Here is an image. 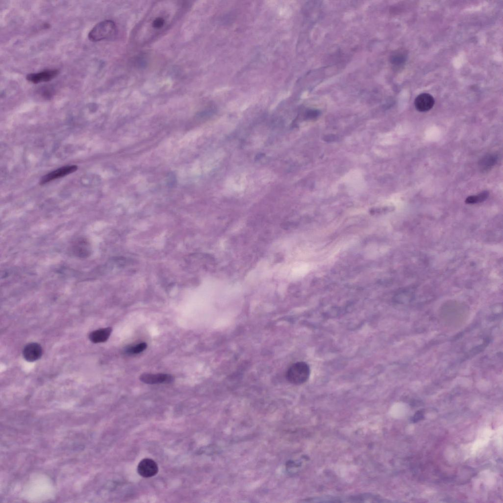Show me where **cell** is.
<instances>
[{"label": "cell", "instance_id": "1", "mask_svg": "<svg viewBox=\"0 0 503 503\" xmlns=\"http://www.w3.org/2000/svg\"><path fill=\"white\" fill-rule=\"evenodd\" d=\"M163 2L155 5L136 32V40L146 43L162 34L173 22L177 16L178 5Z\"/></svg>", "mask_w": 503, "mask_h": 503}, {"label": "cell", "instance_id": "2", "mask_svg": "<svg viewBox=\"0 0 503 503\" xmlns=\"http://www.w3.org/2000/svg\"><path fill=\"white\" fill-rule=\"evenodd\" d=\"M117 27L115 22L105 20L96 25L88 34L89 40L98 42L110 39L115 35Z\"/></svg>", "mask_w": 503, "mask_h": 503}, {"label": "cell", "instance_id": "3", "mask_svg": "<svg viewBox=\"0 0 503 503\" xmlns=\"http://www.w3.org/2000/svg\"><path fill=\"white\" fill-rule=\"evenodd\" d=\"M310 369L309 365L304 362H298L293 364L287 373L288 381L295 385L305 383L309 379Z\"/></svg>", "mask_w": 503, "mask_h": 503}, {"label": "cell", "instance_id": "4", "mask_svg": "<svg viewBox=\"0 0 503 503\" xmlns=\"http://www.w3.org/2000/svg\"><path fill=\"white\" fill-rule=\"evenodd\" d=\"M159 471L157 463L151 459L142 460L137 467V472L140 476L145 478H149L156 475Z\"/></svg>", "mask_w": 503, "mask_h": 503}, {"label": "cell", "instance_id": "5", "mask_svg": "<svg viewBox=\"0 0 503 503\" xmlns=\"http://www.w3.org/2000/svg\"><path fill=\"white\" fill-rule=\"evenodd\" d=\"M78 169L76 165H69L60 168L44 176L41 180V184L45 185L51 181L64 177L76 172Z\"/></svg>", "mask_w": 503, "mask_h": 503}, {"label": "cell", "instance_id": "6", "mask_svg": "<svg viewBox=\"0 0 503 503\" xmlns=\"http://www.w3.org/2000/svg\"><path fill=\"white\" fill-rule=\"evenodd\" d=\"M140 380L146 384H156L172 383L174 381V378L168 374L145 373L141 375Z\"/></svg>", "mask_w": 503, "mask_h": 503}, {"label": "cell", "instance_id": "7", "mask_svg": "<svg viewBox=\"0 0 503 503\" xmlns=\"http://www.w3.org/2000/svg\"><path fill=\"white\" fill-rule=\"evenodd\" d=\"M59 74V70L56 69H46L38 73L29 74L27 80L32 83L38 84L49 82L55 78Z\"/></svg>", "mask_w": 503, "mask_h": 503}, {"label": "cell", "instance_id": "8", "mask_svg": "<svg viewBox=\"0 0 503 503\" xmlns=\"http://www.w3.org/2000/svg\"><path fill=\"white\" fill-rule=\"evenodd\" d=\"M435 104V101L429 94L423 93L419 95L415 100L416 109L419 112H426L431 110Z\"/></svg>", "mask_w": 503, "mask_h": 503}, {"label": "cell", "instance_id": "9", "mask_svg": "<svg viewBox=\"0 0 503 503\" xmlns=\"http://www.w3.org/2000/svg\"><path fill=\"white\" fill-rule=\"evenodd\" d=\"M42 349L40 345L35 343L28 344L24 349L23 355L28 362H34L39 360L42 356Z\"/></svg>", "mask_w": 503, "mask_h": 503}, {"label": "cell", "instance_id": "10", "mask_svg": "<svg viewBox=\"0 0 503 503\" xmlns=\"http://www.w3.org/2000/svg\"><path fill=\"white\" fill-rule=\"evenodd\" d=\"M112 331L111 327L95 330L90 334V340L95 344L105 342L109 338Z\"/></svg>", "mask_w": 503, "mask_h": 503}, {"label": "cell", "instance_id": "11", "mask_svg": "<svg viewBox=\"0 0 503 503\" xmlns=\"http://www.w3.org/2000/svg\"><path fill=\"white\" fill-rule=\"evenodd\" d=\"M90 247L87 241L83 239L78 241L73 246L74 252L77 253L79 256L82 257L88 256L90 251Z\"/></svg>", "mask_w": 503, "mask_h": 503}, {"label": "cell", "instance_id": "12", "mask_svg": "<svg viewBox=\"0 0 503 503\" xmlns=\"http://www.w3.org/2000/svg\"><path fill=\"white\" fill-rule=\"evenodd\" d=\"M406 55L405 53L402 51H398L394 52L390 58L391 63L395 65L399 66L402 65L405 62Z\"/></svg>", "mask_w": 503, "mask_h": 503}, {"label": "cell", "instance_id": "13", "mask_svg": "<svg viewBox=\"0 0 503 503\" xmlns=\"http://www.w3.org/2000/svg\"><path fill=\"white\" fill-rule=\"evenodd\" d=\"M488 196V192L484 191L478 195L468 197L466 199L465 203L467 204H474L481 203L486 200Z\"/></svg>", "mask_w": 503, "mask_h": 503}, {"label": "cell", "instance_id": "14", "mask_svg": "<svg viewBox=\"0 0 503 503\" xmlns=\"http://www.w3.org/2000/svg\"><path fill=\"white\" fill-rule=\"evenodd\" d=\"M147 348V344L145 343L139 344L136 346L128 348L126 353L129 354H139L144 351Z\"/></svg>", "mask_w": 503, "mask_h": 503}, {"label": "cell", "instance_id": "15", "mask_svg": "<svg viewBox=\"0 0 503 503\" xmlns=\"http://www.w3.org/2000/svg\"><path fill=\"white\" fill-rule=\"evenodd\" d=\"M496 158L492 155H488L484 157L482 161L481 165L482 167L484 169L488 168L491 166L492 167L495 163Z\"/></svg>", "mask_w": 503, "mask_h": 503}, {"label": "cell", "instance_id": "16", "mask_svg": "<svg viewBox=\"0 0 503 503\" xmlns=\"http://www.w3.org/2000/svg\"><path fill=\"white\" fill-rule=\"evenodd\" d=\"M320 112L316 110H310L307 113V117L310 119L315 118L319 116Z\"/></svg>", "mask_w": 503, "mask_h": 503}, {"label": "cell", "instance_id": "17", "mask_svg": "<svg viewBox=\"0 0 503 503\" xmlns=\"http://www.w3.org/2000/svg\"><path fill=\"white\" fill-rule=\"evenodd\" d=\"M327 140L328 141H333L334 140H336V137H335L334 136H332H332H327L325 137V140Z\"/></svg>", "mask_w": 503, "mask_h": 503}]
</instances>
